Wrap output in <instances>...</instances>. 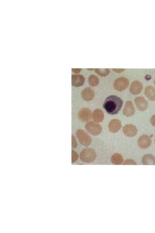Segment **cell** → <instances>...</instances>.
<instances>
[{
    "instance_id": "obj_1",
    "label": "cell",
    "mask_w": 155,
    "mask_h": 233,
    "mask_svg": "<svg viewBox=\"0 0 155 233\" xmlns=\"http://www.w3.org/2000/svg\"><path fill=\"white\" fill-rule=\"evenodd\" d=\"M123 101L119 97L111 95L106 98L103 104V107L110 114H117L122 106Z\"/></svg>"
},
{
    "instance_id": "obj_2",
    "label": "cell",
    "mask_w": 155,
    "mask_h": 233,
    "mask_svg": "<svg viewBox=\"0 0 155 233\" xmlns=\"http://www.w3.org/2000/svg\"><path fill=\"white\" fill-rule=\"evenodd\" d=\"M96 154L93 149L87 148L83 149L80 154L81 160L86 163H90L94 161L96 159Z\"/></svg>"
},
{
    "instance_id": "obj_3",
    "label": "cell",
    "mask_w": 155,
    "mask_h": 233,
    "mask_svg": "<svg viewBox=\"0 0 155 233\" xmlns=\"http://www.w3.org/2000/svg\"><path fill=\"white\" fill-rule=\"evenodd\" d=\"M76 135L80 143L84 146H87L91 143V137L82 129L78 130L76 132Z\"/></svg>"
},
{
    "instance_id": "obj_4",
    "label": "cell",
    "mask_w": 155,
    "mask_h": 233,
    "mask_svg": "<svg viewBox=\"0 0 155 233\" xmlns=\"http://www.w3.org/2000/svg\"><path fill=\"white\" fill-rule=\"evenodd\" d=\"M85 128L89 133L94 136L99 134L102 130V127L100 124L92 121L88 122L85 124Z\"/></svg>"
},
{
    "instance_id": "obj_5",
    "label": "cell",
    "mask_w": 155,
    "mask_h": 233,
    "mask_svg": "<svg viewBox=\"0 0 155 233\" xmlns=\"http://www.w3.org/2000/svg\"><path fill=\"white\" fill-rule=\"evenodd\" d=\"M129 85V81L124 77H120L114 81V86L117 90L121 92L125 89Z\"/></svg>"
},
{
    "instance_id": "obj_6",
    "label": "cell",
    "mask_w": 155,
    "mask_h": 233,
    "mask_svg": "<svg viewBox=\"0 0 155 233\" xmlns=\"http://www.w3.org/2000/svg\"><path fill=\"white\" fill-rule=\"evenodd\" d=\"M92 115L91 111L87 108H83L80 109L78 114L79 119L84 122L89 121L91 119Z\"/></svg>"
},
{
    "instance_id": "obj_7",
    "label": "cell",
    "mask_w": 155,
    "mask_h": 233,
    "mask_svg": "<svg viewBox=\"0 0 155 233\" xmlns=\"http://www.w3.org/2000/svg\"><path fill=\"white\" fill-rule=\"evenodd\" d=\"M122 130L126 136L130 137L135 136L137 132L136 127L132 124L125 125L123 127Z\"/></svg>"
},
{
    "instance_id": "obj_8",
    "label": "cell",
    "mask_w": 155,
    "mask_h": 233,
    "mask_svg": "<svg viewBox=\"0 0 155 233\" xmlns=\"http://www.w3.org/2000/svg\"><path fill=\"white\" fill-rule=\"evenodd\" d=\"M137 143L140 148L146 149L151 145V140L150 137L147 135H142L138 138Z\"/></svg>"
},
{
    "instance_id": "obj_9",
    "label": "cell",
    "mask_w": 155,
    "mask_h": 233,
    "mask_svg": "<svg viewBox=\"0 0 155 233\" xmlns=\"http://www.w3.org/2000/svg\"><path fill=\"white\" fill-rule=\"evenodd\" d=\"M143 89V86L141 83L138 80H134L131 83L129 90L132 94L136 95L140 93Z\"/></svg>"
},
{
    "instance_id": "obj_10",
    "label": "cell",
    "mask_w": 155,
    "mask_h": 233,
    "mask_svg": "<svg viewBox=\"0 0 155 233\" xmlns=\"http://www.w3.org/2000/svg\"><path fill=\"white\" fill-rule=\"evenodd\" d=\"M134 101L137 108L140 111L145 110L148 107V102L143 96L136 97L135 98Z\"/></svg>"
},
{
    "instance_id": "obj_11",
    "label": "cell",
    "mask_w": 155,
    "mask_h": 233,
    "mask_svg": "<svg viewBox=\"0 0 155 233\" xmlns=\"http://www.w3.org/2000/svg\"><path fill=\"white\" fill-rule=\"evenodd\" d=\"M123 114L129 117L133 116L135 113V109L131 101L128 100L126 102L123 111Z\"/></svg>"
},
{
    "instance_id": "obj_12",
    "label": "cell",
    "mask_w": 155,
    "mask_h": 233,
    "mask_svg": "<svg viewBox=\"0 0 155 233\" xmlns=\"http://www.w3.org/2000/svg\"><path fill=\"white\" fill-rule=\"evenodd\" d=\"M81 95L84 100L89 101L93 99L94 96V93L92 88L90 87H87L82 90Z\"/></svg>"
},
{
    "instance_id": "obj_13",
    "label": "cell",
    "mask_w": 155,
    "mask_h": 233,
    "mask_svg": "<svg viewBox=\"0 0 155 233\" xmlns=\"http://www.w3.org/2000/svg\"><path fill=\"white\" fill-rule=\"evenodd\" d=\"M85 81L84 77L81 75H73L71 76V84L75 87H79L84 84Z\"/></svg>"
},
{
    "instance_id": "obj_14",
    "label": "cell",
    "mask_w": 155,
    "mask_h": 233,
    "mask_svg": "<svg viewBox=\"0 0 155 233\" xmlns=\"http://www.w3.org/2000/svg\"><path fill=\"white\" fill-rule=\"evenodd\" d=\"M121 127L120 121L117 119L111 120L108 124V128L110 131L112 133L117 132Z\"/></svg>"
},
{
    "instance_id": "obj_15",
    "label": "cell",
    "mask_w": 155,
    "mask_h": 233,
    "mask_svg": "<svg viewBox=\"0 0 155 233\" xmlns=\"http://www.w3.org/2000/svg\"><path fill=\"white\" fill-rule=\"evenodd\" d=\"M104 117V113L101 110L96 109L93 111L92 118L94 121L97 123L101 122L103 120Z\"/></svg>"
},
{
    "instance_id": "obj_16",
    "label": "cell",
    "mask_w": 155,
    "mask_h": 233,
    "mask_svg": "<svg viewBox=\"0 0 155 233\" xmlns=\"http://www.w3.org/2000/svg\"><path fill=\"white\" fill-rule=\"evenodd\" d=\"M144 93L149 100H155V89L151 86H148L146 87Z\"/></svg>"
},
{
    "instance_id": "obj_17",
    "label": "cell",
    "mask_w": 155,
    "mask_h": 233,
    "mask_svg": "<svg viewBox=\"0 0 155 233\" xmlns=\"http://www.w3.org/2000/svg\"><path fill=\"white\" fill-rule=\"evenodd\" d=\"M142 163L145 165H155V158L151 154H146L142 158Z\"/></svg>"
},
{
    "instance_id": "obj_18",
    "label": "cell",
    "mask_w": 155,
    "mask_h": 233,
    "mask_svg": "<svg viewBox=\"0 0 155 233\" xmlns=\"http://www.w3.org/2000/svg\"><path fill=\"white\" fill-rule=\"evenodd\" d=\"M111 160L113 164L116 165L121 164L123 161L122 156L119 153L114 154L111 157Z\"/></svg>"
},
{
    "instance_id": "obj_19",
    "label": "cell",
    "mask_w": 155,
    "mask_h": 233,
    "mask_svg": "<svg viewBox=\"0 0 155 233\" xmlns=\"http://www.w3.org/2000/svg\"><path fill=\"white\" fill-rule=\"evenodd\" d=\"M88 81L91 86H95L98 84L99 79L97 76L94 75H91L88 77Z\"/></svg>"
},
{
    "instance_id": "obj_20",
    "label": "cell",
    "mask_w": 155,
    "mask_h": 233,
    "mask_svg": "<svg viewBox=\"0 0 155 233\" xmlns=\"http://www.w3.org/2000/svg\"><path fill=\"white\" fill-rule=\"evenodd\" d=\"M95 72L101 76H107L110 73L109 69H96Z\"/></svg>"
},
{
    "instance_id": "obj_21",
    "label": "cell",
    "mask_w": 155,
    "mask_h": 233,
    "mask_svg": "<svg viewBox=\"0 0 155 233\" xmlns=\"http://www.w3.org/2000/svg\"><path fill=\"white\" fill-rule=\"evenodd\" d=\"M124 165H136V162L131 159H128L125 160L123 164Z\"/></svg>"
},
{
    "instance_id": "obj_22",
    "label": "cell",
    "mask_w": 155,
    "mask_h": 233,
    "mask_svg": "<svg viewBox=\"0 0 155 233\" xmlns=\"http://www.w3.org/2000/svg\"><path fill=\"white\" fill-rule=\"evenodd\" d=\"M78 157V154L75 151L72 150V162H75Z\"/></svg>"
},
{
    "instance_id": "obj_23",
    "label": "cell",
    "mask_w": 155,
    "mask_h": 233,
    "mask_svg": "<svg viewBox=\"0 0 155 233\" xmlns=\"http://www.w3.org/2000/svg\"><path fill=\"white\" fill-rule=\"evenodd\" d=\"M75 138L74 136L72 135V142H73V143H72V147L74 148H75L77 146V144Z\"/></svg>"
},
{
    "instance_id": "obj_24",
    "label": "cell",
    "mask_w": 155,
    "mask_h": 233,
    "mask_svg": "<svg viewBox=\"0 0 155 233\" xmlns=\"http://www.w3.org/2000/svg\"><path fill=\"white\" fill-rule=\"evenodd\" d=\"M150 122L153 126H155V115H153L151 117Z\"/></svg>"
},
{
    "instance_id": "obj_25",
    "label": "cell",
    "mask_w": 155,
    "mask_h": 233,
    "mask_svg": "<svg viewBox=\"0 0 155 233\" xmlns=\"http://www.w3.org/2000/svg\"><path fill=\"white\" fill-rule=\"evenodd\" d=\"M72 71L75 73H78L80 72L81 70V69H72Z\"/></svg>"
},
{
    "instance_id": "obj_26",
    "label": "cell",
    "mask_w": 155,
    "mask_h": 233,
    "mask_svg": "<svg viewBox=\"0 0 155 233\" xmlns=\"http://www.w3.org/2000/svg\"><path fill=\"white\" fill-rule=\"evenodd\" d=\"M113 69L114 71L117 72V73H120L123 71L125 69Z\"/></svg>"
},
{
    "instance_id": "obj_27",
    "label": "cell",
    "mask_w": 155,
    "mask_h": 233,
    "mask_svg": "<svg viewBox=\"0 0 155 233\" xmlns=\"http://www.w3.org/2000/svg\"><path fill=\"white\" fill-rule=\"evenodd\" d=\"M154 84L155 85V79L154 81Z\"/></svg>"
},
{
    "instance_id": "obj_28",
    "label": "cell",
    "mask_w": 155,
    "mask_h": 233,
    "mask_svg": "<svg viewBox=\"0 0 155 233\" xmlns=\"http://www.w3.org/2000/svg\"></svg>"
}]
</instances>
